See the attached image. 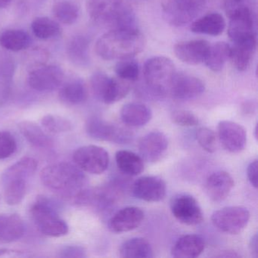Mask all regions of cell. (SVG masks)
I'll use <instances>...</instances> for the list:
<instances>
[{"label":"cell","mask_w":258,"mask_h":258,"mask_svg":"<svg viewBox=\"0 0 258 258\" xmlns=\"http://www.w3.org/2000/svg\"><path fill=\"white\" fill-rule=\"evenodd\" d=\"M90 41L87 37L78 35L69 41L67 46V54L69 59L79 66H88L90 61Z\"/></svg>","instance_id":"27"},{"label":"cell","mask_w":258,"mask_h":258,"mask_svg":"<svg viewBox=\"0 0 258 258\" xmlns=\"http://www.w3.org/2000/svg\"><path fill=\"white\" fill-rule=\"evenodd\" d=\"M144 212L137 207H126L117 211L108 220L110 231L122 233L134 230L140 226L144 220Z\"/></svg>","instance_id":"17"},{"label":"cell","mask_w":258,"mask_h":258,"mask_svg":"<svg viewBox=\"0 0 258 258\" xmlns=\"http://www.w3.org/2000/svg\"><path fill=\"white\" fill-rule=\"evenodd\" d=\"M250 250L251 252V254L254 257H257L258 256V244H257V235L254 234L251 237V239L250 241Z\"/></svg>","instance_id":"45"},{"label":"cell","mask_w":258,"mask_h":258,"mask_svg":"<svg viewBox=\"0 0 258 258\" xmlns=\"http://www.w3.org/2000/svg\"><path fill=\"white\" fill-rule=\"evenodd\" d=\"M152 117V110L147 105L138 102L126 104L120 110V118L126 126L141 127L147 124Z\"/></svg>","instance_id":"23"},{"label":"cell","mask_w":258,"mask_h":258,"mask_svg":"<svg viewBox=\"0 0 258 258\" xmlns=\"http://www.w3.org/2000/svg\"><path fill=\"white\" fill-rule=\"evenodd\" d=\"M207 0H163V13L170 25L184 26L199 16Z\"/></svg>","instance_id":"7"},{"label":"cell","mask_w":258,"mask_h":258,"mask_svg":"<svg viewBox=\"0 0 258 258\" xmlns=\"http://www.w3.org/2000/svg\"><path fill=\"white\" fill-rule=\"evenodd\" d=\"M253 8L252 0H225L224 8L228 17L232 13L245 8Z\"/></svg>","instance_id":"42"},{"label":"cell","mask_w":258,"mask_h":258,"mask_svg":"<svg viewBox=\"0 0 258 258\" xmlns=\"http://www.w3.org/2000/svg\"><path fill=\"white\" fill-rule=\"evenodd\" d=\"M205 90V84L199 78L176 73L172 81L169 93L177 100L187 101L202 96Z\"/></svg>","instance_id":"16"},{"label":"cell","mask_w":258,"mask_h":258,"mask_svg":"<svg viewBox=\"0 0 258 258\" xmlns=\"http://www.w3.org/2000/svg\"><path fill=\"white\" fill-rule=\"evenodd\" d=\"M119 253L123 258H151L153 256V250L146 238L136 237L124 241L120 246Z\"/></svg>","instance_id":"29"},{"label":"cell","mask_w":258,"mask_h":258,"mask_svg":"<svg viewBox=\"0 0 258 258\" xmlns=\"http://www.w3.org/2000/svg\"><path fill=\"white\" fill-rule=\"evenodd\" d=\"M52 13L57 21L64 25H72L79 17L78 5L67 0L56 3L52 8Z\"/></svg>","instance_id":"34"},{"label":"cell","mask_w":258,"mask_h":258,"mask_svg":"<svg viewBox=\"0 0 258 258\" xmlns=\"http://www.w3.org/2000/svg\"><path fill=\"white\" fill-rule=\"evenodd\" d=\"M73 160L82 171L99 175L104 173L109 165V155L100 146H82L75 151Z\"/></svg>","instance_id":"10"},{"label":"cell","mask_w":258,"mask_h":258,"mask_svg":"<svg viewBox=\"0 0 258 258\" xmlns=\"http://www.w3.org/2000/svg\"><path fill=\"white\" fill-rule=\"evenodd\" d=\"M132 191L133 195L140 200L158 202L165 198L167 185L158 176H142L134 182Z\"/></svg>","instance_id":"15"},{"label":"cell","mask_w":258,"mask_h":258,"mask_svg":"<svg viewBox=\"0 0 258 258\" xmlns=\"http://www.w3.org/2000/svg\"><path fill=\"white\" fill-rule=\"evenodd\" d=\"M168 147V140L165 134L159 131H152L143 137L139 143V152L143 161L156 162L161 159Z\"/></svg>","instance_id":"18"},{"label":"cell","mask_w":258,"mask_h":258,"mask_svg":"<svg viewBox=\"0 0 258 258\" xmlns=\"http://www.w3.org/2000/svg\"><path fill=\"white\" fill-rule=\"evenodd\" d=\"M145 37L134 28L111 29L96 42V51L99 56L108 61L133 58L145 47Z\"/></svg>","instance_id":"1"},{"label":"cell","mask_w":258,"mask_h":258,"mask_svg":"<svg viewBox=\"0 0 258 258\" xmlns=\"http://www.w3.org/2000/svg\"><path fill=\"white\" fill-rule=\"evenodd\" d=\"M173 123L181 126H195L199 123V120L192 112L185 110L173 111L170 116Z\"/></svg>","instance_id":"41"},{"label":"cell","mask_w":258,"mask_h":258,"mask_svg":"<svg viewBox=\"0 0 258 258\" xmlns=\"http://www.w3.org/2000/svg\"><path fill=\"white\" fill-rule=\"evenodd\" d=\"M219 140L223 147L231 153L244 150L247 143V133L241 125L230 120H222L218 123Z\"/></svg>","instance_id":"14"},{"label":"cell","mask_w":258,"mask_h":258,"mask_svg":"<svg viewBox=\"0 0 258 258\" xmlns=\"http://www.w3.org/2000/svg\"><path fill=\"white\" fill-rule=\"evenodd\" d=\"M170 207L173 217L183 224L195 226L203 221L202 208L191 195H176L172 198Z\"/></svg>","instance_id":"11"},{"label":"cell","mask_w":258,"mask_h":258,"mask_svg":"<svg viewBox=\"0 0 258 258\" xmlns=\"http://www.w3.org/2000/svg\"><path fill=\"white\" fill-rule=\"evenodd\" d=\"M60 256L62 257L83 258L87 256V253L85 249L81 246L69 245L61 249Z\"/></svg>","instance_id":"43"},{"label":"cell","mask_w":258,"mask_h":258,"mask_svg":"<svg viewBox=\"0 0 258 258\" xmlns=\"http://www.w3.org/2000/svg\"><path fill=\"white\" fill-rule=\"evenodd\" d=\"M17 143L13 134L0 131V160L10 158L16 152Z\"/></svg>","instance_id":"40"},{"label":"cell","mask_w":258,"mask_h":258,"mask_svg":"<svg viewBox=\"0 0 258 258\" xmlns=\"http://www.w3.org/2000/svg\"><path fill=\"white\" fill-rule=\"evenodd\" d=\"M205 243L200 235L188 234L180 237L173 244L171 254L176 258H195L205 250Z\"/></svg>","instance_id":"22"},{"label":"cell","mask_w":258,"mask_h":258,"mask_svg":"<svg viewBox=\"0 0 258 258\" xmlns=\"http://www.w3.org/2000/svg\"><path fill=\"white\" fill-rule=\"evenodd\" d=\"M31 44V37L22 30H7L0 34V46L11 52L25 50Z\"/></svg>","instance_id":"31"},{"label":"cell","mask_w":258,"mask_h":258,"mask_svg":"<svg viewBox=\"0 0 258 258\" xmlns=\"http://www.w3.org/2000/svg\"><path fill=\"white\" fill-rule=\"evenodd\" d=\"M143 73L148 91L152 96L162 97L170 91L176 72L174 64L170 58L157 56L146 61Z\"/></svg>","instance_id":"5"},{"label":"cell","mask_w":258,"mask_h":258,"mask_svg":"<svg viewBox=\"0 0 258 258\" xmlns=\"http://www.w3.org/2000/svg\"><path fill=\"white\" fill-rule=\"evenodd\" d=\"M87 8L92 20L99 25L111 29L136 27L131 0H87Z\"/></svg>","instance_id":"3"},{"label":"cell","mask_w":258,"mask_h":258,"mask_svg":"<svg viewBox=\"0 0 258 258\" xmlns=\"http://www.w3.org/2000/svg\"><path fill=\"white\" fill-rule=\"evenodd\" d=\"M256 48V37H250L233 43L231 46L230 58L234 67L244 72L250 66Z\"/></svg>","instance_id":"21"},{"label":"cell","mask_w":258,"mask_h":258,"mask_svg":"<svg viewBox=\"0 0 258 258\" xmlns=\"http://www.w3.org/2000/svg\"><path fill=\"white\" fill-rule=\"evenodd\" d=\"M88 92L85 83L81 79H73L66 83L59 90V98L69 105H80L87 100Z\"/></svg>","instance_id":"28"},{"label":"cell","mask_w":258,"mask_h":258,"mask_svg":"<svg viewBox=\"0 0 258 258\" xmlns=\"http://www.w3.org/2000/svg\"><path fill=\"white\" fill-rule=\"evenodd\" d=\"M12 0H0V9H5L10 6Z\"/></svg>","instance_id":"46"},{"label":"cell","mask_w":258,"mask_h":258,"mask_svg":"<svg viewBox=\"0 0 258 258\" xmlns=\"http://www.w3.org/2000/svg\"><path fill=\"white\" fill-rule=\"evenodd\" d=\"M247 175L250 185L253 188H257V160L251 161L247 166Z\"/></svg>","instance_id":"44"},{"label":"cell","mask_w":258,"mask_h":258,"mask_svg":"<svg viewBox=\"0 0 258 258\" xmlns=\"http://www.w3.org/2000/svg\"><path fill=\"white\" fill-rule=\"evenodd\" d=\"M38 167L37 160L25 157L9 167L2 176L5 202L11 206L19 205L26 196L28 182Z\"/></svg>","instance_id":"4"},{"label":"cell","mask_w":258,"mask_h":258,"mask_svg":"<svg viewBox=\"0 0 258 258\" xmlns=\"http://www.w3.org/2000/svg\"><path fill=\"white\" fill-rule=\"evenodd\" d=\"M190 28L196 34L218 36L224 31L226 22L219 13H209L193 21Z\"/></svg>","instance_id":"25"},{"label":"cell","mask_w":258,"mask_h":258,"mask_svg":"<svg viewBox=\"0 0 258 258\" xmlns=\"http://www.w3.org/2000/svg\"><path fill=\"white\" fill-rule=\"evenodd\" d=\"M256 133H257V125L255 126L254 129L255 138L257 139V135H256Z\"/></svg>","instance_id":"47"},{"label":"cell","mask_w":258,"mask_h":258,"mask_svg":"<svg viewBox=\"0 0 258 258\" xmlns=\"http://www.w3.org/2000/svg\"><path fill=\"white\" fill-rule=\"evenodd\" d=\"M196 137L199 146L204 150L208 153H214L215 152L217 137L212 130L202 126L196 131Z\"/></svg>","instance_id":"39"},{"label":"cell","mask_w":258,"mask_h":258,"mask_svg":"<svg viewBox=\"0 0 258 258\" xmlns=\"http://www.w3.org/2000/svg\"><path fill=\"white\" fill-rule=\"evenodd\" d=\"M19 128L25 140L32 146L40 149H50L53 146V141L43 127L34 122H21Z\"/></svg>","instance_id":"26"},{"label":"cell","mask_w":258,"mask_h":258,"mask_svg":"<svg viewBox=\"0 0 258 258\" xmlns=\"http://www.w3.org/2000/svg\"><path fill=\"white\" fill-rule=\"evenodd\" d=\"M140 1H147V0H140Z\"/></svg>","instance_id":"48"},{"label":"cell","mask_w":258,"mask_h":258,"mask_svg":"<svg viewBox=\"0 0 258 258\" xmlns=\"http://www.w3.org/2000/svg\"><path fill=\"white\" fill-rule=\"evenodd\" d=\"M250 212L242 206H229L214 212L211 221L214 226L225 233L236 235L247 226Z\"/></svg>","instance_id":"8"},{"label":"cell","mask_w":258,"mask_h":258,"mask_svg":"<svg viewBox=\"0 0 258 258\" xmlns=\"http://www.w3.org/2000/svg\"><path fill=\"white\" fill-rule=\"evenodd\" d=\"M131 90V82L117 78H112L111 88L105 104H114L126 97Z\"/></svg>","instance_id":"38"},{"label":"cell","mask_w":258,"mask_h":258,"mask_svg":"<svg viewBox=\"0 0 258 258\" xmlns=\"http://www.w3.org/2000/svg\"><path fill=\"white\" fill-rule=\"evenodd\" d=\"M43 129L49 134H58L72 131L73 125L70 120L61 116L47 114L41 119Z\"/></svg>","instance_id":"36"},{"label":"cell","mask_w":258,"mask_h":258,"mask_svg":"<svg viewBox=\"0 0 258 258\" xmlns=\"http://www.w3.org/2000/svg\"><path fill=\"white\" fill-rule=\"evenodd\" d=\"M86 131L93 140L126 144L131 141L132 133L128 130L99 117H92L86 123Z\"/></svg>","instance_id":"9"},{"label":"cell","mask_w":258,"mask_h":258,"mask_svg":"<svg viewBox=\"0 0 258 258\" xmlns=\"http://www.w3.org/2000/svg\"><path fill=\"white\" fill-rule=\"evenodd\" d=\"M210 46V43L205 40L180 42L175 45L174 53L182 62L196 66L205 61Z\"/></svg>","instance_id":"19"},{"label":"cell","mask_w":258,"mask_h":258,"mask_svg":"<svg viewBox=\"0 0 258 258\" xmlns=\"http://www.w3.org/2000/svg\"><path fill=\"white\" fill-rule=\"evenodd\" d=\"M229 18L228 35L232 43L256 37V16L253 8L238 10Z\"/></svg>","instance_id":"12"},{"label":"cell","mask_w":258,"mask_h":258,"mask_svg":"<svg viewBox=\"0 0 258 258\" xmlns=\"http://www.w3.org/2000/svg\"><path fill=\"white\" fill-rule=\"evenodd\" d=\"M115 161L119 170L128 176H137L144 170V161L140 155L127 150L116 152Z\"/></svg>","instance_id":"30"},{"label":"cell","mask_w":258,"mask_h":258,"mask_svg":"<svg viewBox=\"0 0 258 258\" xmlns=\"http://www.w3.org/2000/svg\"><path fill=\"white\" fill-rule=\"evenodd\" d=\"M31 217L43 235L61 237L69 233V226L59 217L55 203L46 197L37 198L31 208Z\"/></svg>","instance_id":"6"},{"label":"cell","mask_w":258,"mask_h":258,"mask_svg":"<svg viewBox=\"0 0 258 258\" xmlns=\"http://www.w3.org/2000/svg\"><path fill=\"white\" fill-rule=\"evenodd\" d=\"M231 46L225 42H218L210 46L204 62L214 72H220L230 58Z\"/></svg>","instance_id":"32"},{"label":"cell","mask_w":258,"mask_h":258,"mask_svg":"<svg viewBox=\"0 0 258 258\" xmlns=\"http://www.w3.org/2000/svg\"><path fill=\"white\" fill-rule=\"evenodd\" d=\"M117 77L125 81L133 82L138 79L140 75V67L138 63L133 58L119 60L115 66Z\"/></svg>","instance_id":"37"},{"label":"cell","mask_w":258,"mask_h":258,"mask_svg":"<svg viewBox=\"0 0 258 258\" xmlns=\"http://www.w3.org/2000/svg\"><path fill=\"white\" fill-rule=\"evenodd\" d=\"M43 185L61 196L77 199L87 189V178L82 170L70 163L46 166L40 173Z\"/></svg>","instance_id":"2"},{"label":"cell","mask_w":258,"mask_h":258,"mask_svg":"<svg viewBox=\"0 0 258 258\" xmlns=\"http://www.w3.org/2000/svg\"><path fill=\"white\" fill-rule=\"evenodd\" d=\"M64 75L56 66H43L34 69L28 76V84L38 92H52L61 87Z\"/></svg>","instance_id":"13"},{"label":"cell","mask_w":258,"mask_h":258,"mask_svg":"<svg viewBox=\"0 0 258 258\" xmlns=\"http://www.w3.org/2000/svg\"><path fill=\"white\" fill-rule=\"evenodd\" d=\"M31 30L36 37L42 40L55 38L61 34L58 22L48 17H38L33 21Z\"/></svg>","instance_id":"33"},{"label":"cell","mask_w":258,"mask_h":258,"mask_svg":"<svg viewBox=\"0 0 258 258\" xmlns=\"http://www.w3.org/2000/svg\"><path fill=\"white\" fill-rule=\"evenodd\" d=\"M25 232V223L18 214H0V241L2 242L17 241L23 236Z\"/></svg>","instance_id":"24"},{"label":"cell","mask_w":258,"mask_h":258,"mask_svg":"<svg viewBox=\"0 0 258 258\" xmlns=\"http://www.w3.org/2000/svg\"><path fill=\"white\" fill-rule=\"evenodd\" d=\"M234 184L233 178L229 173L220 170L208 176L205 183V191L213 202H223L232 191Z\"/></svg>","instance_id":"20"},{"label":"cell","mask_w":258,"mask_h":258,"mask_svg":"<svg viewBox=\"0 0 258 258\" xmlns=\"http://www.w3.org/2000/svg\"><path fill=\"white\" fill-rule=\"evenodd\" d=\"M111 81L112 78L103 72H96L93 74L90 80L93 95L98 100L103 103L106 102L111 88Z\"/></svg>","instance_id":"35"}]
</instances>
